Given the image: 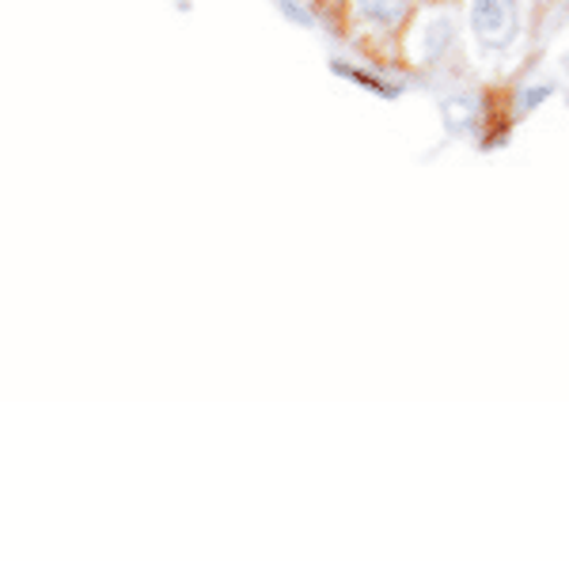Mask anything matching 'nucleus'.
Listing matches in <instances>:
<instances>
[{
  "mask_svg": "<svg viewBox=\"0 0 569 561\" xmlns=\"http://www.w3.org/2000/svg\"><path fill=\"white\" fill-rule=\"evenodd\" d=\"M471 34L486 53H505L520 34V0H471Z\"/></svg>",
  "mask_w": 569,
  "mask_h": 561,
  "instance_id": "nucleus-1",
  "label": "nucleus"
},
{
  "mask_svg": "<svg viewBox=\"0 0 569 561\" xmlns=\"http://www.w3.org/2000/svg\"><path fill=\"white\" fill-rule=\"evenodd\" d=\"M353 12L361 23L388 31V27L402 23V16L410 12V0H353Z\"/></svg>",
  "mask_w": 569,
  "mask_h": 561,
  "instance_id": "nucleus-2",
  "label": "nucleus"
},
{
  "mask_svg": "<svg viewBox=\"0 0 569 561\" xmlns=\"http://www.w3.org/2000/svg\"><path fill=\"white\" fill-rule=\"evenodd\" d=\"M452 39H456L452 20H448V16H437V20L426 27V58H429V61H437L440 53H445L448 46H452Z\"/></svg>",
  "mask_w": 569,
  "mask_h": 561,
  "instance_id": "nucleus-3",
  "label": "nucleus"
},
{
  "mask_svg": "<svg viewBox=\"0 0 569 561\" xmlns=\"http://www.w3.org/2000/svg\"><path fill=\"white\" fill-rule=\"evenodd\" d=\"M278 12H281V16H284V20H289V23L305 27V31H308V27H316V16H311L308 8L300 4V0H278Z\"/></svg>",
  "mask_w": 569,
  "mask_h": 561,
  "instance_id": "nucleus-4",
  "label": "nucleus"
},
{
  "mask_svg": "<svg viewBox=\"0 0 569 561\" xmlns=\"http://www.w3.org/2000/svg\"><path fill=\"white\" fill-rule=\"evenodd\" d=\"M550 96V84H543V88H531V91H525L520 96V110H531V107H539L543 99Z\"/></svg>",
  "mask_w": 569,
  "mask_h": 561,
  "instance_id": "nucleus-5",
  "label": "nucleus"
}]
</instances>
